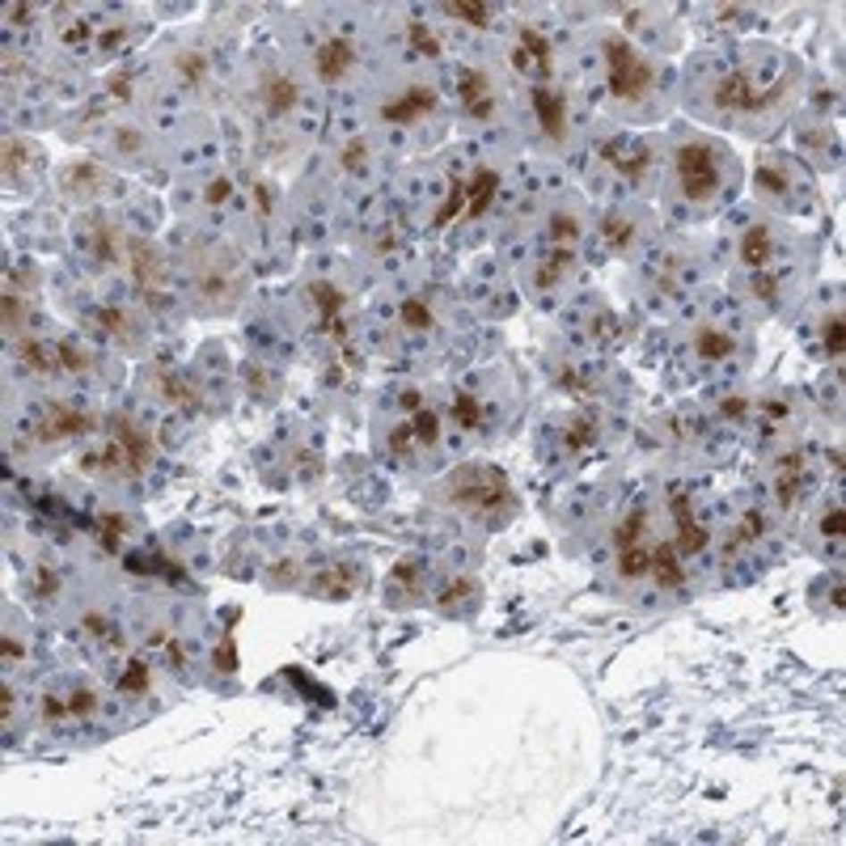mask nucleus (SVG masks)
Segmentation results:
<instances>
[{"instance_id": "50", "label": "nucleus", "mask_w": 846, "mask_h": 846, "mask_svg": "<svg viewBox=\"0 0 846 846\" xmlns=\"http://www.w3.org/2000/svg\"><path fill=\"white\" fill-rule=\"evenodd\" d=\"M364 153H368L364 140H352L343 148V165H348V170H360V165H364Z\"/></svg>"}, {"instance_id": "16", "label": "nucleus", "mask_w": 846, "mask_h": 846, "mask_svg": "<svg viewBox=\"0 0 846 846\" xmlns=\"http://www.w3.org/2000/svg\"><path fill=\"white\" fill-rule=\"evenodd\" d=\"M43 440H68V436H80V431H94V419L68 406V402H51L47 415H43Z\"/></svg>"}, {"instance_id": "29", "label": "nucleus", "mask_w": 846, "mask_h": 846, "mask_svg": "<svg viewBox=\"0 0 846 846\" xmlns=\"http://www.w3.org/2000/svg\"><path fill=\"white\" fill-rule=\"evenodd\" d=\"M601 233H606V241L614 250H626V246L635 241V221L623 216V212H609L606 221H601Z\"/></svg>"}, {"instance_id": "51", "label": "nucleus", "mask_w": 846, "mask_h": 846, "mask_svg": "<svg viewBox=\"0 0 846 846\" xmlns=\"http://www.w3.org/2000/svg\"><path fill=\"white\" fill-rule=\"evenodd\" d=\"M89 711H94V694H89V690H77V699L68 703V716L77 719V716H89Z\"/></svg>"}, {"instance_id": "32", "label": "nucleus", "mask_w": 846, "mask_h": 846, "mask_svg": "<svg viewBox=\"0 0 846 846\" xmlns=\"http://www.w3.org/2000/svg\"><path fill=\"white\" fill-rule=\"evenodd\" d=\"M97 318H102V326L111 331L114 339H123V343H136V326H131V314L128 309H97Z\"/></svg>"}, {"instance_id": "43", "label": "nucleus", "mask_w": 846, "mask_h": 846, "mask_svg": "<svg viewBox=\"0 0 846 846\" xmlns=\"http://www.w3.org/2000/svg\"><path fill=\"white\" fill-rule=\"evenodd\" d=\"M589 440H592V423L589 419H572V428H567V453H580Z\"/></svg>"}, {"instance_id": "21", "label": "nucleus", "mask_w": 846, "mask_h": 846, "mask_svg": "<svg viewBox=\"0 0 846 846\" xmlns=\"http://www.w3.org/2000/svg\"><path fill=\"white\" fill-rule=\"evenodd\" d=\"M495 182H499L495 170H474V178L462 182V191H465L462 216H482V212H487V204H491V195H495Z\"/></svg>"}, {"instance_id": "20", "label": "nucleus", "mask_w": 846, "mask_h": 846, "mask_svg": "<svg viewBox=\"0 0 846 846\" xmlns=\"http://www.w3.org/2000/svg\"><path fill=\"white\" fill-rule=\"evenodd\" d=\"M606 157L618 165V174H623V178L639 182V178H643V170L652 165V148H648V144H614Z\"/></svg>"}, {"instance_id": "27", "label": "nucleus", "mask_w": 846, "mask_h": 846, "mask_svg": "<svg viewBox=\"0 0 846 846\" xmlns=\"http://www.w3.org/2000/svg\"><path fill=\"white\" fill-rule=\"evenodd\" d=\"M17 360H21L26 368H34V373H55V368H60L55 348L38 343V339H17Z\"/></svg>"}, {"instance_id": "15", "label": "nucleus", "mask_w": 846, "mask_h": 846, "mask_svg": "<svg viewBox=\"0 0 846 846\" xmlns=\"http://www.w3.org/2000/svg\"><path fill=\"white\" fill-rule=\"evenodd\" d=\"M85 250L97 258V263H128V241H123V233L114 229L111 221H102V216H94V221L85 224Z\"/></svg>"}, {"instance_id": "37", "label": "nucleus", "mask_w": 846, "mask_h": 846, "mask_svg": "<svg viewBox=\"0 0 846 846\" xmlns=\"http://www.w3.org/2000/svg\"><path fill=\"white\" fill-rule=\"evenodd\" d=\"M398 318L406 322L411 331H423V326H431V309L419 301V297H406V301H402V309H398Z\"/></svg>"}, {"instance_id": "13", "label": "nucleus", "mask_w": 846, "mask_h": 846, "mask_svg": "<svg viewBox=\"0 0 846 846\" xmlns=\"http://www.w3.org/2000/svg\"><path fill=\"white\" fill-rule=\"evenodd\" d=\"M356 64V43L352 38H326L318 51H314V72H318L322 85H339V80L352 72Z\"/></svg>"}, {"instance_id": "19", "label": "nucleus", "mask_w": 846, "mask_h": 846, "mask_svg": "<svg viewBox=\"0 0 846 846\" xmlns=\"http://www.w3.org/2000/svg\"><path fill=\"white\" fill-rule=\"evenodd\" d=\"M356 584H360V567L356 563H335V567L318 572L314 592L318 597H348V592H356Z\"/></svg>"}, {"instance_id": "4", "label": "nucleus", "mask_w": 846, "mask_h": 846, "mask_svg": "<svg viewBox=\"0 0 846 846\" xmlns=\"http://www.w3.org/2000/svg\"><path fill=\"white\" fill-rule=\"evenodd\" d=\"M673 178H677V191L686 195V199L707 204V199L719 191V178H724L719 148L716 144H703V140H686L673 153Z\"/></svg>"}, {"instance_id": "54", "label": "nucleus", "mask_w": 846, "mask_h": 846, "mask_svg": "<svg viewBox=\"0 0 846 846\" xmlns=\"http://www.w3.org/2000/svg\"><path fill=\"white\" fill-rule=\"evenodd\" d=\"M4 318H9V331H17V326H21V322H17V318H21V305L13 301V292H4Z\"/></svg>"}, {"instance_id": "46", "label": "nucleus", "mask_w": 846, "mask_h": 846, "mask_svg": "<svg viewBox=\"0 0 846 846\" xmlns=\"http://www.w3.org/2000/svg\"><path fill=\"white\" fill-rule=\"evenodd\" d=\"M55 356H60V368H72V373H85V368H89V356H80V348H72V343H60Z\"/></svg>"}, {"instance_id": "53", "label": "nucleus", "mask_w": 846, "mask_h": 846, "mask_svg": "<svg viewBox=\"0 0 846 846\" xmlns=\"http://www.w3.org/2000/svg\"><path fill=\"white\" fill-rule=\"evenodd\" d=\"M55 572H47V567H38V597H55Z\"/></svg>"}, {"instance_id": "6", "label": "nucleus", "mask_w": 846, "mask_h": 846, "mask_svg": "<svg viewBox=\"0 0 846 846\" xmlns=\"http://www.w3.org/2000/svg\"><path fill=\"white\" fill-rule=\"evenodd\" d=\"M614 559L623 580H643L652 575V525H648V512L635 508L623 516V525L614 529Z\"/></svg>"}, {"instance_id": "31", "label": "nucleus", "mask_w": 846, "mask_h": 846, "mask_svg": "<svg viewBox=\"0 0 846 846\" xmlns=\"http://www.w3.org/2000/svg\"><path fill=\"white\" fill-rule=\"evenodd\" d=\"M453 419H457L462 428H470V431L482 428V402L474 398V394H465V389H462V394H453Z\"/></svg>"}, {"instance_id": "11", "label": "nucleus", "mask_w": 846, "mask_h": 846, "mask_svg": "<svg viewBox=\"0 0 846 846\" xmlns=\"http://www.w3.org/2000/svg\"><path fill=\"white\" fill-rule=\"evenodd\" d=\"M533 114H538V128L546 131L550 144H563L567 140V97L550 85H533Z\"/></svg>"}, {"instance_id": "34", "label": "nucleus", "mask_w": 846, "mask_h": 846, "mask_svg": "<svg viewBox=\"0 0 846 846\" xmlns=\"http://www.w3.org/2000/svg\"><path fill=\"white\" fill-rule=\"evenodd\" d=\"M758 191H766L770 199H783V195L792 191V178H787V170H779V165H762V170H758Z\"/></svg>"}, {"instance_id": "56", "label": "nucleus", "mask_w": 846, "mask_h": 846, "mask_svg": "<svg viewBox=\"0 0 846 846\" xmlns=\"http://www.w3.org/2000/svg\"><path fill=\"white\" fill-rule=\"evenodd\" d=\"M119 38H123V30H119V26H111V30L102 34V51H111L114 43H119Z\"/></svg>"}, {"instance_id": "9", "label": "nucleus", "mask_w": 846, "mask_h": 846, "mask_svg": "<svg viewBox=\"0 0 846 846\" xmlns=\"http://www.w3.org/2000/svg\"><path fill=\"white\" fill-rule=\"evenodd\" d=\"M128 272H131V280H136V288L140 292H165V263H161V255L148 246V241H140V238H131L128 241Z\"/></svg>"}, {"instance_id": "38", "label": "nucleus", "mask_w": 846, "mask_h": 846, "mask_svg": "<svg viewBox=\"0 0 846 846\" xmlns=\"http://www.w3.org/2000/svg\"><path fill=\"white\" fill-rule=\"evenodd\" d=\"M114 148H119L123 157H144V153H148V140H144L140 131L119 128V131H114Z\"/></svg>"}, {"instance_id": "49", "label": "nucleus", "mask_w": 846, "mask_h": 846, "mask_svg": "<svg viewBox=\"0 0 846 846\" xmlns=\"http://www.w3.org/2000/svg\"><path fill=\"white\" fill-rule=\"evenodd\" d=\"M470 589H474L470 580H457V584H445V592L436 597V606H440V609H448V606H453V597H465V592H470Z\"/></svg>"}, {"instance_id": "1", "label": "nucleus", "mask_w": 846, "mask_h": 846, "mask_svg": "<svg viewBox=\"0 0 846 846\" xmlns=\"http://www.w3.org/2000/svg\"><path fill=\"white\" fill-rule=\"evenodd\" d=\"M440 495H445V504L474 512V516H495L512 499L508 479L499 470H491V465H462V470H453L445 479V487H440Z\"/></svg>"}, {"instance_id": "14", "label": "nucleus", "mask_w": 846, "mask_h": 846, "mask_svg": "<svg viewBox=\"0 0 846 846\" xmlns=\"http://www.w3.org/2000/svg\"><path fill=\"white\" fill-rule=\"evenodd\" d=\"M669 508H673V525H677V550L682 555H699L707 546V529L699 525V516H694V508H690V495L686 491H673L669 495Z\"/></svg>"}, {"instance_id": "33", "label": "nucleus", "mask_w": 846, "mask_h": 846, "mask_svg": "<svg viewBox=\"0 0 846 846\" xmlns=\"http://www.w3.org/2000/svg\"><path fill=\"white\" fill-rule=\"evenodd\" d=\"M448 17H457V21H470V26H491V4H470V0H453V4H445Z\"/></svg>"}, {"instance_id": "30", "label": "nucleus", "mask_w": 846, "mask_h": 846, "mask_svg": "<svg viewBox=\"0 0 846 846\" xmlns=\"http://www.w3.org/2000/svg\"><path fill=\"white\" fill-rule=\"evenodd\" d=\"M157 394L165 402H174V406H195V402H199L191 385L182 381V377H170V373H161L157 377Z\"/></svg>"}, {"instance_id": "2", "label": "nucleus", "mask_w": 846, "mask_h": 846, "mask_svg": "<svg viewBox=\"0 0 846 846\" xmlns=\"http://www.w3.org/2000/svg\"><path fill=\"white\" fill-rule=\"evenodd\" d=\"M601 60H606V80H609V94L635 106L643 97L656 89V68L639 55L623 34H606L601 38Z\"/></svg>"}, {"instance_id": "35", "label": "nucleus", "mask_w": 846, "mask_h": 846, "mask_svg": "<svg viewBox=\"0 0 846 846\" xmlns=\"http://www.w3.org/2000/svg\"><path fill=\"white\" fill-rule=\"evenodd\" d=\"M314 301H318V309H322V322H326L331 331H339V305H343V297H339L331 284H314Z\"/></svg>"}, {"instance_id": "12", "label": "nucleus", "mask_w": 846, "mask_h": 846, "mask_svg": "<svg viewBox=\"0 0 846 846\" xmlns=\"http://www.w3.org/2000/svg\"><path fill=\"white\" fill-rule=\"evenodd\" d=\"M431 111H436V89L431 85H411L398 97H385L381 119L385 123H415V119H428Z\"/></svg>"}, {"instance_id": "39", "label": "nucleus", "mask_w": 846, "mask_h": 846, "mask_svg": "<svg viewBox=\"0 0 846 846\" xmlns=\"http://www.w3.org/2000/svg\"><path fill=\"white\" fill-rule=\"evenodd\" d=\"M144 686H148V665L131 660V669L119 677V694H144Z\"/></svg>"}, {"instance_id": "26", "label": "nucleus", "mask_w": 846, "mask_h": 846, "mask_svg": "<svg viewBox=\"0 0 846 846\" xmlns=\"http://www.w3.org/2000/svg\"><path fill=\"white\" fill-rule=\"evenodd\" d=\"M572 258H575V250L572 246H555L550 255L538 263V275H533V284L538 288H555L567 275V267H572Z\"/></svg>"}, {"instance_id": "23", "label": "nucleus", "mask_w": 846, "mask_h": 846, "mask_svg": "<svg viewBox=\"0 0 846 846\" xmlns=\"http://www.w3.org/2000/svg\"><path fill=\"white\" fill-rule=\"evenodd\" d=\"M174 77H178L182 89H199V85L208 80V55L195 51V47H182L174 55Z\"/></svg>"}, {"instance_id": "5", "label": "nucleus", "mask_w": 846, "mask_h": 846, "mask_svg": "<svg viewBox=\"0 0 846 846\" xmlns=\"http://www.w3.org/2000/svg\"><path fill=\"white\" fill-rule=\"evenodd\" d=\"M191 292L204 305H212V309H229V305L238 301L241 275H238V267H233L229 250H204V258L195 263Z\"/></svg>"}, {"instance_id": "7", "label": "nucleus", "mask_w": 846, "mask_h": 846, "mask_svg": "<svg viewBox=\"0 0 846 846\" xmlns=\"http://www.w3.org/2000/svg\"><path fill=\"white\" fill-rule=\"evenodd\" d=\"M111 445L123 462V474H144L153 465V440L131 419H111Z\"/></svg>"}, {"instance_id": "45", "label": "nucleus", "mask_w": 846, "mask_h": 846, "mask_svg": "<svg viewBox=\"0 0 846 846\" xmlns=\"http://www.w3.org/2000/svg\"><path fill=\"white\" fill-rule=\"evenodd\" d=\"M762 533V516L758 512H745L741 516V525H736V538H733V546H745V542H753Z\"/></svg>"}, {"instance_id": "28", "label": "nucleus", "mask_w": 846, "mask_h": 846, "mask_svg": "<svg viewBox=\"0 0 846 846\" xmlns=\"http://www.w3.org/2000/svg\"><path fill=\"white\" fill-rule=\"evenodd\" d=\"M406 423H411V431H415L419 448H431V445H436V436H440V419H436V411H431V406H423V402H419Z\"/></svg>"}, {"instance_id": "42", "label": "nucleus", "mask_w": 846, "mask_h": 846, "mask_svg": "<svg viewBox=\"0 0 846 846\" xmlns=\"http://www.w3.org/2000/svg\"><path fill=\"white\" fill-rule=\"evenodd\" d=\"M550 233H555V246H575V238H580V221H575V216H555Z\"/></svg>"}, {"instance_id": "18", "label": "nucleus", "mask_w": 846, "mask_h": 846, "mask_svg": "<svg viewBox=\"0 0 846 846\" xmlns=\"http://www.w3.org/2000/svg\"><path fill=\"white\" fill-rule=\"evenodd\" d=\"M652 575H656V584H660V592L686 584V563H682V550L673 542H652Z\"/></svg>"}, {"instance_id": "17", "label": "nucleus", "mask_w": 846, "mask_h": 846, "mask_svg": "<svg viewBox=\"0 0 846 846\" xmlns=\"http://www.w3.org/2000/svg\"><path fill=\"white\" fill-rule=\"evenodd\" d=\"M457 97H462V106H465V114H470V119H491V114H495L491 77H487V72H479V68H470V72H462Z\"/></svg>"}, {"instance_id": "10", "label": "nucleus", "mask_w": 846, "mask_h": 846, "mask_svg": "<svg viewBox=\"0 0 846 846\" xmlns=\"http://www.w3.org/2000/svg\"><path fill=\"white\" fill-rule=\"evenodd\" d=\"M297 97H301V89H297V77H292V72L267 68V72L258 77V102H263V111L272 114V119H284V114H292Z\"/></svg>"}, {"instance_id": "22", "label": "nucleus", "mask_w": 846, "mask_h": 846, "mask_svg": "<svg viewBox=\"0 0 846 846\" xmlns=\"http://www.w3.org/2000/svg\"><path fill=\"white\" fill-rule=\"evenodd\" d=\"M736 352V339L719 326H699L694 331V356L699 360H728Z\"/></svg>"}, {"instance_id": "3", "label": "nucleus", "mask_w": 846, "mask_h": 846, "mask_svg": "<svg viewBox=\"0 0 846 846\" xmlns=\"http://www.w3.org/2000/svg\"><path fill=\"white\" fill-rule=\"evenodd\" d=\"M787 85H770L766 77H758V68H733L728 77H719L711 85V106L716 114H758L775 106Z\"/></svg>"}, {"instance_id": "47", "label": "nucleus", "mask_w": 846, "mask_h": 846, "mask_svg": "<svg viewBox=\"0 0 846 846\" xmlns=\"http://www.w3.org/2000/svg\"><path fill=\"white\" fill-rule=\"evenodd\" d=\"M825 352L842 356V318H838V314H833L830 326H825Z\"/></svg>"}, {"instance_id": "52", "label": "nucleus", "mask_w": 846, "mask_h": 846, "mask_svg": "<svg viewBox=\"0 0 846 846\" xmlns=\"http://www.w3.org/2000/svg\"><path fill=\"white\" fill-rule=\"evenodd\" d=\"M216 669H224V673L238 669V660H233V639H224L221 648H216Z\"/></svg>"}, {"instance_id": "36", "label": "nucleus", "mask_w": 846, "mask_h": 846, "mask_svg": "<svg viewBox=\"0 0 846 846\" xmlns=\"http://www.w3.org/2000/svg\"><path fill=\"white\" fill-rule=\"evenodd\" d=\"M406 38H411V47H415L419 55H440V38H436L423 21H406Z\"/></svg>"}, {"instance_id": "55", "label": "nucleus", "mask_w": 846, "mask_h": 846, "mask_svg": "<svg viewBox=\"0 0 846 846\" xmlns=\"http://www.w3.org/2000/svg\"><path fill=\"white\" fill-rule=\"evenodd\" d=\"M208 199H212V204H221V199H229V182H224V178L208 187Z\"/></svg>"}, {"instance_id": "8", "label": "nucleus", "mask_w": 846, "mask_h": 846, "mask_svg": "<svg viewBox=\"0 0 846 846\" xmlns=\"http://www.w3.org/2000/svg\"><path fill=\"white\" fill-rule=\"evenodd\" d=\"M512 60H516L521 72H529V77H538V80H546L550 72H555L550 38H546L538 26H521V30H516V51H512Z\"/></svg>"}, {"instance_id": "48", "label": "nucleus", "mask_w": 846, "mask_h": 846, "mask_svg": "<svg viewBox=\"0 0 846 846\" xmlns=\"http://www.w3.org/2000/svg\"><path fill=\"white\" fill-rule=\"evenodd\" d=\"M80 626H85V631H89L94 639H119V631H111V623H106L102 614H89V618H85Z\"/></svg>"}, {"instance_id": "24", "label": "nucleus", "mask_w": 846, "mask_h": 846, "mask_svg": "<svg viewBox=\"0 0 846 846\" xmlns=\"http://www.w3.org/2000/svg\"><path fill=\"white\" fill-rule=\"evenodd\" d=\"M770 255H775V241H770V229L766 224H750L745 238H741V258L750 267H766Z\"/></svg>"}, {"instance_id": "44", "label": "nucleus", "mask_w": 846, "mask_h": 846, "mask_svg": "<svg viewBox=\"0 0 846 846\" xmlns=\"http://www.w3.org/2000/svg\"><path fill=\"white\" fill-rule=\"evenodd\" d=\"M123 533H128V521H123V516H102V546H106V550H114Z\"/></svg>"}, {"instance_id": "41", "label": "nucleus", "mask_w": 846, "mask_h": 846, "mask_svg": "<svg viewBox=\"0 0 846 846\" xmlns=\"http://www.w3.org/2000/svg\"><path fill=\"white\" fill-rule=\"evenodd\" d=\"M419 448V440H415V431H411V423H398V428L389 431V453L394 457H406V453H415Z\"/></svg>"}, {"instance_id": "25", "label": "nucleus", "mask_w": 846, "mask_h": 846, "mask_svg": "<svg viewBox=\"0 0 846 846\" xmlns=\"http://www.w3.org/2000/svg\"><path fill=\"white\" fill-rule=\"evenodd\" d=\"M800 479H804V457H800V453H787L779 462V474H775V491H779L783 508L800 495Z\"/></svg>"}, {"instance_id": "40", "label": "nucleus", "mask_w": 846, "mask_h": 846, "mask_svg": "<svg viewBox=\"0 0 846 846\" xmlns=\"http://www.w3.org/2000/svg\"><path fill=\"white\" fill-rule=\"evenodd\" d=\"M419 580H423V567H419L415 559H406V563H398V572H394V589H406V592H419Z\"/></svg>"}]
</instances>
